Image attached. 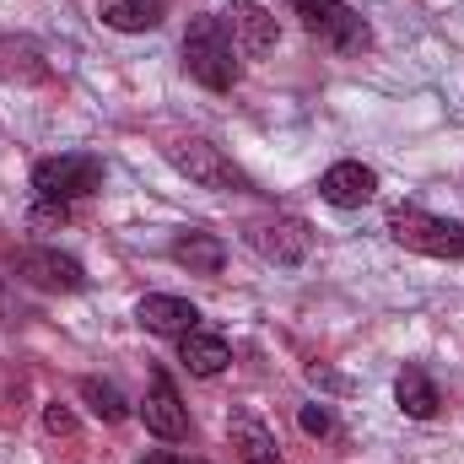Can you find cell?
<instances>
[{
	"instance_id": "9a60e30c",
	"label": "cell",
	"mask_w": 464,
	"mask_h": 464,
	"mask_svg": "<svg viewBox=\"0 0 464 464\" xmlns=\"http://www.w3.org/2000/svg\"><path fill=\"white\" fill-rule=\"evenodd\" d=\"M173 259H179L189 276H217V270L227 265V243H222L217 232H184V237L173 243Z\"/></svg>"
},
{
	"instance_id": "2e32d148",
	"label": "cell",
	"mask_w": 464,
	"mask_h": 464,
	"mask_svg": "<svg viewBox=\"0 0 464 464\" xmlns=\"http://www.w3.org/2000/svg\"><path fill=\"white\" fill-rule=\"evenodd\" d=\"M98 16L114 33H146L162 22V0H98Z\"/></svg>"
},
{
	"instance_id": "ba28073f",
	"label": "cell",
	"mask_w": 464,
	"mask_h": 464,
	"mask_svg": "<svg viewBox=\"0 0 464 464\" xmlns=\"http://www.w3.org/2000/svg\"><path fill=\"white\" fill-rule=\"evenodd\" d=\"M222 27L232 33V44H237L243 60H265L281 44V27H276V16L259 0H232L227 11H222Z\"/></svg>"
},
{
	"instance_id": "7a4b0ae2",
	"label": "cell",
	"mask_w": 464,
	"mask_h": 464,
	"mask_svg": "<svg viewBox=\"0 0 464 464\" xmlns=\"http://www.w3.org/2000/svg\"><path fill=\"white\" fill-rule=\"evenodd\" d=\"M292 11H297L303 33L319 38V44L335 49V54H367V49H372L367 16H362L356 5H346V0H292Z\"/></svg>"
},
{
	"instance_id": "5bb4252c",
	"label": "cell",
	"mask_w": 464,
	"mask_h": 464,
	"mask_svg": "<svg viewBox=\"0 0 464 464\" xmlns=\"http://www.w3.org/2000/svg\"><path fill=\"white\" fill-rule=\"evenodd\" d=\"M232 449H237V464H286L281 449H276V432L254 416H232Z\"/></svg>"
},
{
	"instance_id": "ffe728a7",
	"label": "cell",
	"mask_w": 464,
	"mask_h": 464,
	"mask_svg": "<svg viewBox=\"0 0 464 464\" xmlns=\"http://www.w3.org/2000/svg\"><path fill=\"white\" fill-rule=\"evenodd\" d=\"M44 427H49V432H76V416H71V411L54 400V405L44 411Z\"/></svg>"
},
{
	"instance_id": "6da1fadb",
	"label": "cell",
	"mask_w": 464,
	"mask_h": 464,
	"mask_svg": "<svg viewBox=\"0 0 464 464\" xmlns=\"http://www.w3.org/2000/svg\"><path fill=\"white\" fill-rule=\"evenodd\" d=\"M184 71L211 87V92H232L237 76H243V60H237V44L222 27V16H195L189 33H184Z\"/></svg>"
},
{
	"instance_id": "7c38bea8",
	"label": "cell",
	"mask_w": 464,
	"mask_h": 464,
	"mask_svg": "<svg viewBox=\"0 0 464 464\" xmlns=\"http://www.w3.org/2000/svg\"><path fill=\"white\" fill-rule=\"evenodd\" d=\"M179 362H184L195 378H217V372L232 362V346H227V335H217V330L195 324V330L179 341Z\"/></svg>"
},
{
	"instance_id": "8992f818",
	"label": "cell",
	"mask_w": 464,
	"mask_h": 464,
	"mask_svg": "<svg viewBox=\"0 0 464 464\" xmlns=\"http://www.w3.org/2000/svg\"><path fill=\"white\" fill-rule=\"evenodd\" d=\"M11 270L38 286V292H82L87 286V270L76 254H60V248H16L11 254Z\"/></svg>"
},
{
	"instance_id": "30bf717a",
	"label": "cell",
	"mask_w": 464,
	"mask_h": 464,
	"mask_svg": "<svg viewBox=\"0 0 464 464\" xmlns=\"http://www.w3.org/2000/svg\"><path fill=\"white\" fill-rule=\"evenodd\" d=\"M135 324L151 330V335H168V341H184L195 324H200V308L189 297H168V292H146L135 303Z\"/></svg>"
},
{
	"instance_id": "4fadbf2b",
	"label": "cell",
	"mask_w": 464,
	"mask_h": 464,
	"mask_svg": "<svg viewBox=\"0 0 464 464\" xmlns=\"http://www.w3.org/2000/svg\"><path fill=\"white\" fill-rule=\"evenodd\" d=\"M394 405H400L411 421H432V416L443 411V400H438V383H432L421 367H405V372L394 378Z\"/></svg>"
},
{
	"instance_id": "d6986e66",
	"label": "cell",
	"mask_w": 464,
	"mask_h": 464,
	"mask_svg": "<svg viewBox=\"0 0 464 464\" xmlns=\"http://www.w3.org/2000/svg\"><path fill=\"white\" fill-rule=\"evenodd\" d=\"M297 421H303V432H308V438H330V432H335L330 405H303V416H297Z\"/></svg>"
},
{
	"instance_id": "9c48e42d",
	"label": "cell",
	"mask_w": 464,
	"mask_h": 464,
	"mask_svg": "<svg viewBox=\"0 0 464 464\" xmlns=\"http://www.w3.org/2000/svg\"><path fill=\"white\" fill-rule=\"evenodd\" d=\"M248 243H254L270 265H303L308 248H314V232H308L303 217H270V222H259V227L248 232Z\"/></svg>"
},
{
	"instance_id": "52a82bcc",
	"label": "cell",
	"mask_w": 464,
	"mask_h": 464,
	"mask_svg": "<svg viewBox=\"0 0 464 464\" xmlns=\"http://www.w3.org/2000/svg\"><path fill=\"white\" fill-rule=\"evenodd\" d=\"M135 416H140L146 432L162 438V443H184V438H189V405L179 400V389H173V378H168L162 367L146 378V400H140Z\"/></svg>"
},
{
	"instance_id": "ac0fdd59",
	"label": "cell",
	"mask_w": 464,
	"mask_h": 464,
	"mask_svg": "<svg viewBox=\"0 0 464 464\" xmlns=\"http://www.w3.org/2000/svg\"><path fill=\"white\" fill-rule=\"evenodd\" d=\"M0 71H5V76L22 71V76H33V82L49 76V71L38 65V49H33V44H0Z\"/></svg>"
},
{
	"instance_id": "e0dca14e",
	"label": "cell",
	"mask_w": 464,
	"mask_h": 464,
	"mask_svg": "<svg viewBox=\"0 0 464 464\" xmlns=\"http://www.w3.org/2000/svg\"><path fill=\"white\" fill-rule=\"evenodd\" d=\"M82 400H87V411H92L103 427L130 421V400L119 394V383H109V378H82Z\"/></svg>"
},
{
	"instance_id": "44dd1931",
	"label": "cell",
	"mask_w": 464,
	"mask_h": 464,
	"mask_svg": "<svg viewBox=\"0 0 464 464\" xmlns=\"http://www.w3.org/2000/svg\"><path fill=\"white\" fill-rule=\"evenodd\" d=\"M140 464H206L200 454H179V449H151Z\"/></svg>"
},
{
	"instance_id": "8fae6325",
	"label": "cell",
	"mask_w": 464,
	"mask_h": 464,
	"mask_svg": "<svg viewBox=\"0 0 464 464\" xmlns=\"http://www.w3.org/2000/svg\"><path fill=\"white\" fill-rule=\"evenodd\" d=\"M319 195H324L330 206H341V211H362V206L378 195V173H372L367 162H335V168H324Z\"/></svg>"
},
{
	"instance_id": "277c9868",
	"label": "cell",
	"mask_w": 464,
	"mask_h": 464,
	"mask_svg": "<svg viewBox=\"0 0 464 464\" xmlns=\"http://www.w3.org/2000/svg\"><path fill=\"white\" fill-rule=\"evenodd\" d=\"M389 237L411 254H427V259H464V222L432 217L421 206H394L389 211Z\"/></svg>"
},
{
	"instance_id": "5b68a950",
	"label": "cell",
	"mask_w": 464,
	"mask_h": 464,
	"mask_svg": "<svg viewBox=\"0 0 464 464\" xmlns=\"http://www.w3.org/2000/svg\"><path fill=\"white\" fill-rule=\"evenodd\" d=\"M103 189V162L87 157V151H65V157H44L33 168V195L44 206H71V200H87Z\"/></svg>"
},
{
	"instance_id": "3957f363",
	"label": "cell",
	"mask_w": 464,
	"mask_h": 464,
	"mask_svg": "<svg viewBox=\"0 0 464 464\" xmlns=\"http://www.w3.org/2000/svg\"><path fill=\"white\" fill-rule=\"evenodd\" d=\"M168 162H173L189 184H200V189H217V195H254V179L232 162L217 140H200V135L173 140V146H168Z\"/></svg>"
}]
</instances>
